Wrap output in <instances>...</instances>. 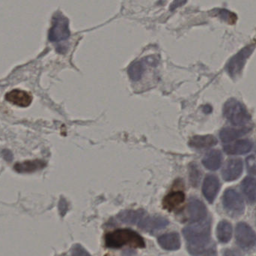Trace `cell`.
Returning <instances> with one entry per match:
<instances>
[{
  "mask_svg": "<svg viewBox=\"0 0 256 256\" xmlns=\"http://www.w3.org/2000/svg\"><path fill=\"white\" fill-rule=\"evenodd\" d=\"M183 234L192 256H216V248L210 240V219L185 227Z\"/></svg>",
  "mask_w": 256,
  "mask_h": 256,
  "instance_id": "1",
  "label": "cell"
},
{
  "mask_svg": "<svg viewBox=\"0 0 256 256\" xmlns=\"http://www.w3.org/2000/svg\"><path fill=\"white\" fill-rule=\"evenodd\" d=\"M105 243L109 248H120L124 246L134 248H144L146 246L142 237L130 229H118L108 233L105 236Z\"/></svg>",
  "mask_w": 256,
  "mask_h": 256,
  "instance_id": "2",
  "label": "cell"
},
{
  "mask_svg": "<svg viewBox=\"0 0 256 256\" xmlns=\"http://www.w3.org/2000/svg\"><path fill=\"white\" fill-rule=\"evenodd\" d=\"M224 114L226 118L236 126H244L251 119L245 107L234 99H230L226 102Z\"/></svg>",
  "mask_w": 256,
  "mask_h": 256,
  "instance_id": "3",
  "label": "cell"
},
{
  "mask_svg": "<svg viewBox=\"0 0 256 256\" xmlns=\"http://www.w3.org/2000/svg\"><path fill=\"white\" fill-rule=\"evenodd\" d=\"M69 21L61 13L56 14L52 19V26L49 32L50 41L61 42L67 40L70 36Z\"/></svg>",
  "mask_w": 256,
  "mask_h": 256,
  "instance_id": "4",
  "label": "cell"
},
{
  "mask_svg": "<svg viewBox=\"0 0 256 256\" xmlns=\"http://www.w3.org/2000/svg\"><path fill=\"white\" fill-rule=\"evenodd\" d=\"M254 49L255 45H248L230 59L226 64V71L232 78H236L242 72L246 60L252 54Z\"/></svg>",
  "mask_w": 256,
  "mask_h": 256,
  "instance_id": "5",
  "label": "cell"
},
{
  "mask_svg": "<svg viewBox=\"0 0 256 256\" xmlns=\"http://www.w3.org/2000/svg\"><path fill=\"white\" fill-rule=\"evenodd\" d=\"M236 237L238 244L243 249H251L256 244V234L252 228L244 222L236 226Z\"/></svg>",
  "mask_w": 256,
  "mask_h": 256,
  "instance_id": "6",
  "label": "cell"
},
{
  "mask_svg": "<svg viewBox=\"0 0 256 256\" xmlns=\"http://www.w3.org/2000/svg\"><path fill=\"white\" fill-rule=\"evenodd\" d=\"M222 203L226 210L233 214H242L244 210V201L234 189H228L225 191Z\"/></svg>",
  "mask_w": 256,
  "mask_h": 256,
  "instance_id": "7",
  "label": "cell"
},
{
  "mask_svg": "<svg viewBox=\"0 0 256 256\" xmlns=\"http://www.w3.org/2000/svg\"><path fill=\"white\" fill-rule=\"evenodd\" d=\"M243 161L240 159H231L222 168V177L226 181H232L238 178L243 172Z\"/></svg>",
  "mask_w": 256,
  "mask_h": 256,
  "instance_id": "8",
  "label": "cell"
},
{
  "mask_svg": "<svg viewBox=\"0 0 256 256\" xmlns=\"http://www.w3.org/2000/svg\"><path fill=\"white\" fill-rule=\"evenodd\" d=\"M168 221L160 216H143L138 222V226L147 232H154L168 225Z\"/></svg>",
  "mask_w": 256,
  "mask_h": 256,
  "instance_id": "9",
  "label": "cell"
},
{
  "mask_svg": "<svg viewBox=\"0 0 256 256\" xmlns=\"http://www.w3.org/2000/svg\"><path fill=\"white\" fill-rule=\"evenodd\" d=\"M188 213L190 222H198L207 216V209L202 201L191 198L188 204Z\"/></svg>",
  "mask_w": 256,
  "mask_h": 256,
  "instance_id": "10",
  "label": "cell"
},
{
  "mask_svg": "<svg viewBox=\"0 0 256 256\" xmlns=\"http://www.w3.org/2000/svg\"><path fill=\"white\" fill-rule=\"evenodd\" d=\"M6 99L16 106L28 107L32 102V96L28 92L14 89L6 95Z\"/></svg>",
  "mask_w": 256,
  "mask_h": 256,
  "instance_id": "11",
  "label": "cell"
},
{
  "mask_svg": "<svg viewBox=\"0 0 256 256\" xmlns=\"http://www.w3.org/2000/svg\"><path fill=\"white\" fill-rule=\"evenodd\" d=\"M219 179L214 175H208L203 183L202 192L206 199L210 203H213L219 192Z\"/></svg>",
  "mask_w": 256,
  "mask_h": 256,
  "instance_id": "12",
  "label": "cell"
},
{
  "mask_svg": "<svg viewBox=\"0 0 256 256\" xmlns=\"http://www.w3.org/2000/svg\"><path fill=\"white\" fill-rule=\"evenodd\" d=\"M254 147V143L249 139H242L234 144L224 146V151L228 155H243L249 153Z\"/></svg>",
  "mask_w": 256,
  "mask_h": 256,
  "instance_id": "13",
  "label": "cell"
},
{
  "mask_svg": "<svg viewBox=\"0 0 256 256\" xmlns=\"http://www.w3.org/2000/svg\"><path fill=\"white\" fill-rule=\"evenodd\" d=\"M158 241L166 250H177L180 246V236L176 232L164 234L158 237Z\"/></svg>",
  "mask_w": 256,
  "mask_h": 256,
  "instance_id": "14",
  "label": "cell"
},
{
  "mask_svg": "<svg viewBox=\"0 0 256 256\" xmlns=\"http://www.w3.org/2000/svg\"><path fill=\"white\" fill-rule=\"evenodd\" d=\"M185 200V195L182 191L172 192L168 194L162 201L164 207L168 211H172L180 207Z\"/></svg>",
  "mask_w": 256,
  "mask_h": 256,
  "instance_id": "15",
  "label": "cell"
},
{
  "mask_svg": "<svg viewBox=\"0 0 256 256\" xmlns=\"http://www.w3.org/2000/svg\"><path fill=\"white\" fill-rule=\"evenodd\" d=\"M46 166V163L40 159L27 160L18 162L14 166V169L18 173H32L42 169Z\"/></svg>",
  "mask_w": 256,
  "mask_h": 256,
  "instance_id": "16",
  "label": "cell"
},
{
  "mask_svg": "<svg viewBox=\"0 0 256 256\" xmlns=\"http://www.w3.org/2000/svg\"><path fill=\"white\" fill-rule=\"evenodd\" d=\"M222 159V153L219 150H212L203 158L202 164L207 169L216 171L220 167Z\"/></svg>",
  "mask_w": 256,
  "mask_h": 256,
  "instance_id": "17",
  "label": "cell"
},
{
  "mask_svg": "<svg viewBox=\"0 0 256 256\" xmlns=\"http://www.w3.org/2000/svg\"><path fill=\"white\" fill-rule=\"evenodd\" d=\"M218 139L212 135H196L190 141V146L196 149L209 148L218 144Z\"/></svg>",
  "mask_w": 256,
  "mask_h": 256,
  "instance_id": "18",
  "label": "cell"
},
{
  "mask_svg": "<svg viewBox=\"0 0 256 256\" xmlns=\"http://www.w3.org/2000/svg\"><path fill=\"white\" fill-rule=\"evenodd\" d=\"M250 129L248 128L236 129L232 128H224L220 132V138L224 143H230L248 133Z\"/></svg>",
  "mask_w": 256,
  "mask_h": 256,
  "instance_id": "19",
  "label": "cell"
},
{
  "mask_svg": "<svg viewBox=\"0 0 256 256\" xmlns=\"http://www.w3.org/2000/svg\"><path fill=\"white\" fill-rule=\"evenodd\" d=\"M242 190L250 203L256 201V179L248 177L243 180L242 184Z\"/></svg>",
  "mask_w": 256,
  "mask_h": 256,
  "instance_id": "20",
  "label": "cell"
},
{
  "mask_svg": "<svg viewBox=\"0 0 256 256\" xmlns=\"http://www.w3.org/2000/svg\"><path fill=\"white\" fill-rule=\"evenodd\" d=\"M216 235L218 240L221 243H227L230 241L232 235V227L227 221L220 222L216 228Z\"/></svg>",
  "mask_w": 256,
  "mask_h": 256,
  "instance_id": "21",
  "label": "cell"
},
{
  "mask_svg": "<svg viewBox=\"0 0 256 256\" xmlns=\"http://www.w3.org/2000/svg\"><path fill=\"white\" fill-rule=\"evenodd\" d=\"M144 215V213L140 210H126L120 213L118 215V218L124 223L138 225V222L141 220Z\"/></svg>",
  "mask_w": 256,
  "mask_h": 256,
  "instance_id": "22",
  "label": "cell"
},
{
  "mask_svg": "<svg viewBox=\"0 0 256 256\" xmlns=\"http://www.w3.org/2000/svg\"><path fill=\"white\" fill-rule=\"evenodd\" d=\"M146 60L136 61L132 63L128 68V73L130 78L132 81H138L141 79L144 72Z\"/></svg>",
  "mask_w": 256,
  "mask_h": 256,
  "instance_id": "23",
  "label": "cell"
},
{
  "mask_svg": "<svg viewBox=\"0 0 256 256\" xmlns=\"http://www.w3.org/2000/svg\"><path fill=\"white\" fill-rule=\"evenodd\" d=\"M72 256H91V255L82 246L76 244L72 247Z\"/></svg>",
  "mask_w": 256,
  "mask_h": 256,
  "instance_id": "24",
  "label": "cell"
},
{
  "mask_svg": "<svg viewBox=\"0 0 256 256\" xmlns=\"http://www.w3.org/2000/svg\"><path fill=\"white\" fill-rule=\"evenodd\" d=\"M224 256H243V255L236 249H226L224 252Z\"/></svg>",
  "mask_w": 256,
  "mask_h": 256,
  "instance_id": "25",
  "label": "cell"
},
{
  "mask_svg": "<svg viewBox=\"0 0 256 256\" xmlns=\"http://www.w3.org/2000/svg\"><path fill=\"white\" fill-rule=\"evenodd\" d=\"M64 206H67L66 205V201L63 199L61 200L60 203V210L62 215H64V213L66 212V210H67V208H64Z\"/></svg>",
  "mask_w": 256,
  "mask_h": 256,
  "instance_id": "26",
  "label": "cell"
},
{
  "mask_svg": "<svg viewBox=\"0 0 256 256\" xmlns=\"http://www.w3.org/2000/svg\"><path fill=\"white\" fill-rule=\"evenodd\" d=\"M62 256H66V255H62Z\"/></svg>",
  "mask_w": 256,
  "mask_h": 256,
  "instance_id": "27",
  "label": "cell"
}]
</instances>
